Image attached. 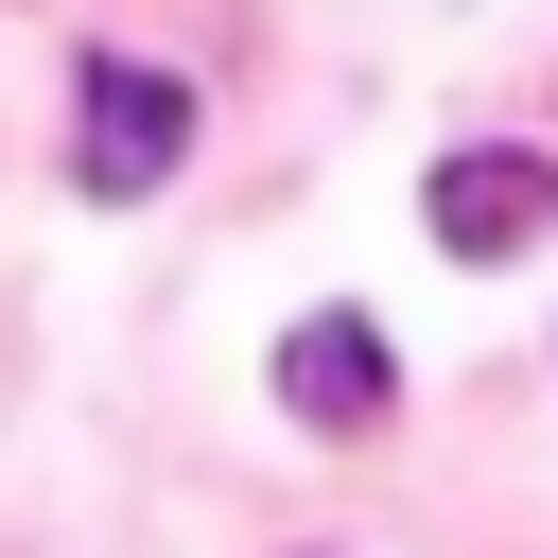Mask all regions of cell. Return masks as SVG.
I'll return each instance as SVG.
<instances>
[{
	"label": "cell",
	"instance_id": "cell-2",
	"mask_svg": "<svg viewBox=\"0 0 558 558\" xmlns=\"http://www.w3.org/2000/svg\"><path fill=\"white\" fill-rule=\"evenodd\" d=\"M418 227H436V262H523V244L558 227V157H523V140H453V157L418 174Z\"/></svg>",
	"mask_w": 558,
	"mask_h": 558
},
{
	"label": "cell",
	"instance_id": "cell-1",
	"mask_svg": "<svg viewBox=\"0 0 558 558\" xmlns=\"http://www.w3.org/2000/svg\"><path fill=\"white\" fill-rule=\"evenodd\" d=\"M192 174V70H140V52H87L70 87V192L87 209H140Z\"/></svg>",
	"mask_w": 558,
	"mask_h": 558
},
{
	"label": "cell",
	"instance_id": "cell-3",
	"mask_svg": "<svg viewBox=\"0 0 558 558\" xmlns=\"http://www.w3.org/2000/svg\"><path fill=\"white\" fill-rule=\"evenodd\" d=\"M279 401H296V436H384V331L366 314H296L279 331Z\"/></svg>",
	"mask_w": 558,
	"mask_h": 558
}]
</instances>
